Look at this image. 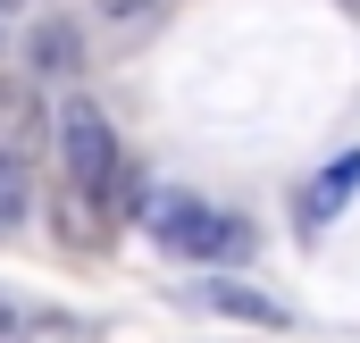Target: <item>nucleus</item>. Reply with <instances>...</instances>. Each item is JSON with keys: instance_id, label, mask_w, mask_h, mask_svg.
<instances>
[{"instance_id": "nucleus-4", "label": "nucleus", "mask_w": 360, "mask_h": 343, "mask_svg": "<svg viewBox=\"0 0 360 343\" xmlns=\"http://www.w3.org/2000/svg\"><path fill=\"white\" fill-rule=\"evenodd\" d=\"M352 193H360V151H344L335 168L319 176L310 193H302V226H310V235H319V226H335V209H344Z\"/></svg>"}, {"instance_id": "nucleus-11", "label": "nucleus", "mask_w": 360, "mask_h": 343, "mask_svg": "<svg viewBox=\"0 0 360 343\" xmlns=\"http://www.w3.org/2000/svg\"><path fill=\"white\" fill-rule=\"evenodd\" d=\"M0 8H17V0H0Z\"/></svg>"}, {"instance_id": "nucleus-10", "label": "nucleus", "mask_w": 360, "mask_h": 343, "mask_svg": "<svg viewBox=\"0 0 360 343\" xmlns=\"http://www.w3.org/2000/svg\"><path fill=\"white\" fill-rule=\"evenodd\" d=\"M8 327H17V310H0V335H8Z\"/></svg>"}, {"instance_id": "nucleus-6", "label": "nucleus", "mask_w": 360, "mask_h": 343, "mask_svg": "<svg viewBox=\"0 0 360 343\" xmlns=\"http://www.w3.org/2000/svg\"><path fill=\"white\" fill-rule=\"evenodd\" d=\"M25 76H76V34H68V25H34Z\"/></svg>"}, {"instance_id": "nucleus-8", "label": "nucleus", "mask_w": 360, "mask_h": 343, "mask_svg": "<svg viewBox=\"0 0 360 343\" xmlns=\"http://www.w3.org/2000/svg\"><path fill=\"white\" fill-rule=\"evenodd\" d=\"M59 235H68V243H92V218H84V193H68V209H59Z\"/></svg>"}, {"instance_id": "nucleus-5", "label": "nucleus", "mask_w": 360, "mask_h": 343, "mask_svg": "<svg viewBox=\"0 0 360 343\" xmlns=\"http://www.w3.org/2000/svg\"><path fill=\"white\" fill-rule=\"evenodd\" d=\"M201 302H210V310H226V318H260V327H285V302L252 293V285H235V276H210V285H201Z\"/></svg>"}, {"instance_id": "nucleus-2", "label": "nucleus", "mask_w": 360, "mask_h": 343, "mask_svg": "<svg viewBox=\"0 0 360 343\" xmlns=\"http://www.w3.org/2000/svg\"><path fill=\"white\" fill-rule=\"evenodd\" d=\"M59 151H68L76 193H109V184H117V134H109V117L92 109L84 92L59 101Z\"/></svg>"}, {"instance_id": "nucleus-7", "label": "nucleus", "mask_w": 360, "mask_h": 343, "mask_svg": "<svg viewBox=\"0 0 360 343\" xmlns=\"http://www.w3.org/2000/svg\"><path fill=\"white\" fill-rule=\"evenodd\" d=\"M17 218H25V168L0 160V226H17Z\"/></svg>"}, {"instance_id": "nucleus-9", "label": "nucleus", "mask_w": 360, "mask_h": 343, "mask_svg": "<svg viewBox=\"0 0 360 343\" xmlns=\"http://www.w3.org/2000/svg\"><path fill=\"white\" fill-rule=\"evenodd\" d=\"M92 8H109V17H143L151 0H92Z\"/></svg>"}, {"instance_id": "nucleus-3", "label": "nucleus", "mask_w": 360, "mask_h": 343, "mask_svg": "<svg viewBox=\"0 0 360 343\" xmlns=\"http://www.w3.org/2000/svg\"><path fill=\"white\" fill-rule=\"evenodd\" d=\"M42 134H51V117H42V101H34V76H0V160L25 168Z\"/></svg>"}, {"instance_id": "nucleus-1", "label": "nucleus", "mask_w": 360, "mask_h": 343, "mask_svg": "<svg viewBox=\"0 0 360 343\" xmlns=\"http://www.w3.org/2000/svg\"><path fill=\"white\" fill-rule=\"evenodd\" d=\"M143 226L184 259H235L252 252V226L243 218H226V209H210V201H193V193H151L143 201Z\"/></svg>"}]
</instances>
